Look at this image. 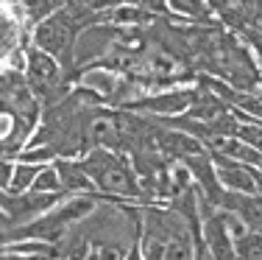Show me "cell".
Returning a JSON list of instances; mask_svg holds the SVG:
<instances>
[{
    "label": "cell",
    "mask_w": 262,
    "mask_h": 260,
    "mask_svg": "<svg viewBox=\"0 0 262 260\" xmlns=\"http://www.w3.org/2000/svg\"><path fill=\"white\" fill-rule=\"evenodd\" d=\"M81 165L86 168L90 179L95 182L98 190L112 196H123V199H134L142 196V185L140 176L134 173L131 163L123 157L120 151H112V148H90L86 157L81 159Z\"/></svg>",
    "instance_id": "cell-1"
},
{
    "label": "cell",
    "mask_w": 262,
    "mask_h": 260,
    "mask_svg": "<svg viewBox=\"0 0 262 260\" xmlns=\"http://www.w3.org/2000/svg\"><path fill=\"white\" fill-rule=\"evenodd\" d=\"M78 34H81V26L73 20V14L67 11V3H64L53 17H48L45 23L34 26V31H31V45L39 48L48 56H53L59 65H73Z\"/></svg>",
    "instance_id": "cell-2"
},
{
    "label": "cell",
    "mask_w": 262,
    "mask_h": 260,
    "mask_svg": "<svg viewBox=\"0 0 262 260\" xmlns=\"http://www.w3.org/2000/svg\"><path fill=\"white\" fill-rule=\"evenodd\" d=\"M26 82L31 87V92L39 101H45V107H51V109L64 98L61 65L34 45H26Z\"/></svg>",
    "instance_id": "cell-3"
},
{
    "label": "cell",
    "mask_w": 262,
    "mask_h": 260,
    "mask_svg": "<svg viewBox=\"0 0 262 260\" xmlns=\"http://www.w3.org/2000/svg\"><path fill=\"white\" fill-rule=\"evenodd\" d=\"M198 98V90H167V92H157V95H142L134 101H126L123 109L128 112H140L145 117H162V121H170L173 115H187L192 109Z\"/></svg>",
    "instance_id": "cell-4"
},
{
    "label": "cell",
    "mask_w": 262,
    "mask_h": 260,
    "mask_svg": "<svg viewBox=\"0 0 262 260\" xmlns=\"http://www.w3.org/2000/svg\"><path fill=\"white\" fill-rule=\"evenodd\" d=\"M64 199L70 196H51V193H23V196H11L3 193V221H6V230H14V224H31V221L48 215L53 207H59Z\"/></svg>",
    "instance_id": "cell-5"
},
{
    "label": "cell",
    "mask_w": 262,
    "mask_h": 260,
    "mask_svg": "<svg viewBox=\"0 0 262 260\" xmlns=\"http://www.w3.org/2000/svg\"><path fill=\"white\" fill-rule=\"evenodd\" d=\"M201 238H204L207 252L215 260H237V244H234L232 232H229L226 221H223L221 210L201 221Z\"/></svg>",
    "instance_id": "cell-6"
},
{
    "label": "cell",
    "mask_w": 262,
    "mask_h": 260,
    "mask_svg": "<svg viewBox=\"0 0 262 260\" xmlns=\"http://www.w3.org/2000/svg\"><path fill=\"white\" fill-rule=\"evenodd\" d=\"M112 42H115V31L109 26H90L78 34L76 42V59L73 65H86V62L103 56L112 51Z\"/></svg>",
    "instance_id": "cell-7"
},
{
    "label": "cell",
    "mask_w": 262,
    "mask_h": 260,
    "mask_svg": "<svg viewBox=\"0 0 262 260\" xmlns=\"http://www.w3.org/2000/svg\"><path fill=\"white\" fill-rule=\"evenodd\" d=\"M217 165V176H221L223 190L240 196H257V182H254V168L251 165H240L223 157H212Z\"/></svg>",
    "instance_id": "cell-8"
},
{
    "label": "cell",
    "mask_w": 262,
    "mask_h": 260,
    "mask_svg": "<svg viewBox=\"0 0 262 260\" xmlns=\"http://www.w3.org/2000/svg\"><path fill=\"white\" fill-rule=\"evenodd\" d=\"M157 148L167 159H179V163H184L187 157H195V154L207 151V146H204L201 140L190 137V134H184V132H176V129H159Z\"/></svg>",
    "instance_id": "cell-9"
},
{
    "label": "cell",
    "mask_w": 262,
    "mask_h": 260,
    "mask_svg": "<svg viewBox=\"0 0 262 260\" xmlns=\"http://www.w3.org/2000/svg\"><path fill=\"white\" fill-rule=\"evenodd\" d=\"M221 210L240 215L248 230L262 235V199L259 196H240V193H229L226 190L221 199Z\"/></svg>",
    "instance_id": "cell-10"
},
{
    "label": "cell",
    "mask_w": 262,
    "mask_h": 260,
    "mask_svg": "<svg viewBox=\"0 0 262 260\" xmlns=\"http://www.w3.org/2000/svg\"><path fill=\"white\" fill-rule=\"evenodd\" d=\"M56 171L61 173V182H64V190L70 196H90L95 190V182L90 179V173L81 163H73V159H56Z\"/></svg>",
    "instance_id": "cell-11"
},
{
    "label": "cell",
    "mask_w": 262,
    "mask_h": 260,
    "mask_svg": "<svg viewBox=\"0 0 262 260\" xmlns=\"http://www.w3.org/2000/svg\"><path fill=\"white\" fill-rule=\"evenodd\" d=\"M42 171H45V165H28V163H17V165H14V176H11V185L3 190V193H11V196L31 193Z\"/></svg>",
    "instance_id": "cell-12"
},
{
    "label": "cell",
    "mask_w": 262,
    "mask_h": 260,
    "mask_svg": "<svg viewBox=\"0 0 262 260\" xmlns=\"http://www.w3.org/2000/svg\"><path fill=\"white\" fill-rule=\"evenodd\" d=\"M3 252L11 255H56V244H45V241H14V244H3Z\"/></svg>",
    "instance_id": "cell-13"
},
{
    "label": "cell",
    "mask_w": 262,
    "mask_h": 260,
    "mask_svg": "<svg viewBox=\"0 0 262 260\" xmlns=\"http://www.w3.org/2000/svg\"><path fill=\"white\" fill-rule=\"evenodd\" d=\"M61 6H64V3H53V0H31V3H26V9H23V11L34 20V26H39V23H45L48 17H53Z\"/></svg>",
    "instance_id": "cell-14"
},
{
    "label": "cell",
    "mask_w": 262,
    "mask_h": 260,
    "mask_svg": "<svg viewBox=\"0 0 262 260\" xmlns=\"http://www.w3.org/2000/svg\"><path fill=\"white\" fill-rule=\"evenodd\" d=\"M237 260H262V235L248 232L237 241Z\"/></svg>",
    "instance_id": "cell-15"
},
{
    "label": "cell",
    "mask_w": 262,
    "mask_h": 260,
    "mask_svg": "<svg viewBox=\"0 0 262 260\" xmlns=\"http://www.w3.org/2000/svg\"><path fill=\"white\" fill-rule=\"evenodd\" d=\"M237 137H240L246 146H251L254 151L262 154V123H257V121H246V123L240 126V134H237Z\"/></svg>",
    "instance_id": "cell-16"
},
{
    "label": "cell",
    "mask_w": 262,
    "mask_h": 260,
    "mask_svg": "<svg viewBox=\"0 0 262 260\" xmlns=\"http://www.w3.org/2000/svg\"><path fill=\"white\" fill-rule=\"evenodd\" d=\"M86 87H98L101 92L106 95H112V90H115V78H112V73H90V76L84 78Z\"/></svg>",
    "instance_id": "cell-17"
},
{
    "label": "cell",
    "mask_w": 262,
    "mask_h": 260,
    "mask_svg": "<svg viewBox=\"0 0 262 260\" xmlns=\"http://www.w3.org/2000/svg\"><path fill=\"white\" fill-rule=\"evenodd\" d=\"M170 6H173V11H184V14L201 17L204 11H207L209 3H195V0H176V3H170Z\"/></svg>",
    "instance_id": "cell-18"
},
{
    "label": "cell",
    "mask_w": 262,
    "mask_h": 260,
    "mask_svg": "<svg viewBox=\"0 0 262 260\" xmlns=\"http://www.w3.org/2000/svg\"><path fill=\"white\" fill-rule=\"evenodd\" d=\"M246 39L251 42L254 56H257V67L262 70V28H248V31H246Z\"/></svg>",
    "instance_id": "cell-19"
},
{
    "label": "cell",
    "mask_w": 262,
    "mask_h": 260,
    "mask_svg": "<svg viewBox=\"0 0 262 260\" xmlns=\"http://www.w3.org/2000/svg\"><path fill=\"white\" fill-rule=\"evenodd\" d=\"M259 171H262V165H259Z\"/></svg>",
    "instance_id": "cell-20"
},
{
    "label": "cell",
    "mask_w": 262,
    "mask_h": 260,
    "mask_svg": "<svg viewBox=\"0 0 262 260\" xmlns=\"http://www.w3.org/2000/svg\"><path fill=\"white\" fill-rule=\"evenodd\" d=\"M259 90H262V87H259Z\"/></svg>",
    "instance_id": "cell-21"
}]
</instances>
